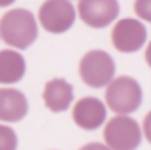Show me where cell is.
Returning a JSON list of instances; mask_svg holds the SVG:
<instances>
[{
    "instance_id": "9a60e30c",
    "label": "cell",
    "mask_w": 151,
    "mask_h": 150,
    "mask_svg": "<svg viewBox=\"0 0 151 150\" xmlns=\"http://www.w3.org/2000/svg\"><path fill=\"white\" fill-rule=\"evenodd\" d=\"M79 150H111L106 143H99V141H93V143H86L83 145Z\"/></svg>"
},
{
    "instance_id": "2e32d148",
    "label": "cell",
    "mask_w": 151,
    "mask_h": 150,
    "mask_svg": "<svg viewBox=\"0 0 151 150\" xmlns=\"http://www.w3.org/2000/svg\"><path fill=\"white\" fill-rule=\"evenodd\" d=\"M144 58H146V64L151 67V41L148 42V46H146V51H144Z\"/></svg>"
},
{
    "instance_id": "7c38bea8",
    "label": "cell",
    "mask_w": 151,
    "mask_h": 150,
    "mask_svg": "<svg viewBox=\"0 0 151 150\" xmlns=\"http://www.w3.org/2000/svg\"><path fill=\"white\" fill-rule=\"evenodd\" d=\"M18 149V134L12 127L0 124V150H16Z\"/></svg>"
},
{
    "instance_id": "3957f363",
    "label": "cell",
    "mask_w": 151,
    "mask_h": 150,
    "mask_svg": "<svg viewBox=\"0 0 151 150\" xmlns=\"http://www.w3.org/2000/svg\"><path fill=\"white\" fill-rule=\"evenodd\" d=\"M116 64L104 50H90L79 60V78L91 88H104L116 78Z\"/></svg>"
},
{
    "instance_id": "30bf717a",
    "label": "cell",
    "mask_w": 151,
    "mask_h": 150,
    "mask_svg": "<svg viewBox=\"0 0 151 150\" xmlns=\"http://www.w3.org/2000/svg\"><path fill=\"white\" fill-rule=\"evenodd\" d=\"M27 113H28V101L21 90L14 87L0 88V122L14 124L23 120Z\"/></svg>"
},
{
    "instance_id": "4fadbf2b",
    "label": "cell",
    "mask_w": 151,
    "mask_h": 150,
    "mask_svg": "<svg viewBox=\"0 0 151 150\" xmlns=\"http://www.w3.org/2000/svg\"><path fill=\"white\" fill-rule=\"evenodd\" d=\"M134 12L137 14V20L151 23V0H135Z\"/></svg>"
},
{
    "instance_id": "5bb4252c",
    "label": "cell",
    "mask_w": 151,
    "mask_h": 150,
    "mask_svg": "<svg viewBox=\"0 0 151 150\" xmlns=\"http://www.w3.org/2000/svg\"><path fill=\"white\" fill-rule=\"evenodd\" d=\"M141 129H142V136L146 138V141H150V143H151V111L146 113V117H144V120H142Z\"/></svg>"
},
{
    "instance_id": "e0dca14e",
    "label": "cell",
    "mask_w": 151,
    "mask_h": 150,
    "mask_svg": "<svg viewBox=\"0 0 151 150\" xmlns=\"http://www.w3.org/2000/svg\"><path fill=\"white\" fill-rule=\"evenodd\" d=\"M16 0H0V7H9V5H12Z\"/></svg>"
},
{
    "instance_id": "8fae6325",
    "label": "cell",
    "mask_w": 151,
    "mask_h": 150,
    "mask_svg": "<svg viewBox=\"0 0 151 150\" xmlns=\"http://www.w3.org/2000/svg\"><path fill=\"white\" fill-rule=\"evenodd\" d=\"M27 62L18 50H0V85H14L23 79Z\"/></svg>"
},
{
    "instance_id": "7a4b0ae2",
    "label": "cell",
    "mask_w": 151,
    "mask_h": 150,
    "mask_svg": "<svg viewBox=\"0 0 151 150\" xmlns=\"http://www.w3.org/2000/svg\"><path fill=\"white\" fill-rule=\"evenodd\" d=\"M142 104L141 83L132 76H118L106 87V106L116 115H132Z\"/></svg>"
},
{
    "instance_id": "52a82bcc",
    "label": "cell",
    "mask_w": 151,
    "mask_h": 150,
    "mask_svg": "<svg viewBox=\"0 0 151 150\" xmlns=\"http://www.w3.org/2000/svg\"><path fill=\"white\" fill-rule=\"evenodd\" d=\"M77 16L90 28H107L118 20L119 2L118 0H79Z\"/></svg>"
},
{
    "instance_id": "8992f818",
    "label": "cell",
    "mask_w": 151,
    "mask_h": 150,
    "mask_svg": "<svg viewBox=\"0 0 151 150\" xmlns=\"http://www.w3.org/2000/svg\"><path fill=\"white\" fill-rule=\"evenodd\" d=\"M148 41V28L137 18H121L111 30V42L119 53H135Z\"/></svg>"
},
{
    "instance_id": "ba28073f",
    "label": "cell",
    "mask_w": 151,
    "mask_h": 150,
    "mask_svg": "<svg viewBox=\"0 0 151 150\" xmlns=\"http://www.w3.org/2000/svg\"><path fill=\"white\" fill-rule=\"evenodd\" d=\"M72 120L84 131H95L107 122V106L93 95L83 97L72 108Z\"/></svg>"
},
{
    "instance_id": "6da1fadb",
    "label": "cell",
    "mask_w": 151,
    "mask_h": 150,
    "mask_svg": "<svg viewBox=\"0 0 151 150\" xmlns=\"http://www.w3.org/2000/svg\"><path fill=\"white\" fill-rule=\"evenodd\" d=\"M39 36L35 16L28 9H11L0 20V39L12 50L30 48Z\"/></svg>"
},
{
    "instance_id": "5b68a950",
    "label": "cell",
    "mask_w": 151,
    "mask_h": 150,
    "mask_svg": "<svg viewBox=\"0 0 151 150\" xmlns=\"http://www.w3.org/2000/svg\"><path fill=\"white\" fill-rule=\"evenodd\" d=\"M77 11L70 0H44L39 7L37 20L49 34H65L76 23Z\"/></svg>"
},
{
    "instance_id": "277c9868",
    "label": "cell",
    "mask_w": 151,
    "mask_h": 150,
    "mask_svg": "<svg viewBox=\"0 0 151 150\" xmlns=\"http://www.w3.org/2000/svg\"><path fill=\"white\" fill-rule=\"evenodd\" d=\"M104 141L111 150H137L142 129L130 115H114L104 125Z\"/></svg>"
},
{
    "instance_id": "9c48e42d",
    "label": "cell",
    "mask_w": 151,
    "mask_h": 150,
    "mask_svg": "<svg viewBox=\"0 0 151 150\" xmlns=\"http://www.w3.org/2000/svg\"><path fill=\"white\" fill-rule=\"evenodd\" d=\"M42 101L51 113L67 111L74 101V87L63 78H53L44 85Z\"/></svg>"
}]
</instances>
